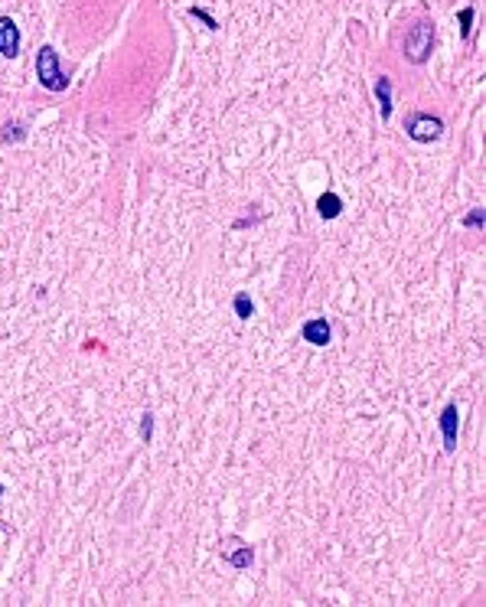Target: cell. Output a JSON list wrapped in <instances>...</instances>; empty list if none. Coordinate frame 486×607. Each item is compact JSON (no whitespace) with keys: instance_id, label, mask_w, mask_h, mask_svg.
Returning a JSON list of instances; mask_svg holds the SVG:
<instances>
[{"instance_id":"9c48e42d","label":"cell","mask_w":486,"mask_h":607,"mask_svg":"<svg viewBox=\"0 0 486 607\" xmlns=\"http://www.w3.org/2000/svg\"><path fill=\"white\" fill-rule=\"evenodd\" d=\"M317 209H320V216H324V219H336V216H340V209H343V202H340V196H333V193H324V196H320V202H317Z\"/></svg>"},{"instance_id":"5b68a950","label":"cell","mask_w":486,"mask_h":607,"mask_svg":"<svg viewBox=\"0 0 486 607\" xmlns=\"http://www.w3.org/2000/svg\"><path fill=\"white\" fill-rule=\"evenodd\" d=\"M222 558H228L235 568H249L255 552H251V545L238 542V539H222Z\"/></svg>"},{"instance_id":"8992f818","label":"cell","mask_w":486,"mask_h":607,"mask_svg":"<svg viewBox=\"0 0 486 607\" xmlns=\"http://www.w3.org/2000/svg\"><path fill=\"white\" fill-rule=\"evenodd\" d=\"M457 405H447L444 408V415H441V431H444V448L447 451H454L457 448Z\"/></svg>"},{"instance_id":"5bb4252c","label":"cell","mask_w":486,"mask_h":607,"mask_svg":"<svg viewBox=\"0 0 486 607\" xmlns=\"http://www.w3.org/2000/svg\"><path fill=\"white\" fill-rule=\"evenodd\" d=\"M3 131H7V134H3V140H20V138H23V128H20V124H7Z\"/></svg>"},{"instance_id":"3957f363","label":"cell","mask_w":486,"mask_h":607,"mask_svg":"<svg viewBox=\"0 0 486 607\" xmlns=\"http://www.w3.org/2000/svg\"><path fill=\"white\" fill-rule=\"evenodd\" d=\"M441 118H431V115H414L408 121V138L418 140V144H428V140H437L441 138Z\"/></svg>"},{"instance_id":"4fadbf2b","label":"cell","mask_w":486,"mask_h":607,"mask_svg":"<svg viewBox=\"0 0 486 607\" xmlns=\"http://www.w3.org/2000/svg\"><path fill=\"white\" fill-rule=\"evenodd\" d=\"M464 225H467V229H476V225H483V209H474V213L464 219Z\"/></svg>"},{"instance_id":"ba28073f","label":"cell","mask_w":486,"mask_h":607,"mask_svg":"<svg viewBox=\"0 0 486 607\" xmlns=\"http://www.w3.org/2000/svg\"><path fill=\"white\" fill-rule=\"evenodd\" d=\"M376 98H378V108H382V118L389 121L392 118V79L389 75H378L376 79Z\"/></svg>"},{"instance_id":"30bf717a","label":"cell","mask_w":486,"mask_h":607,"mask_svg":"<svg viewBox=\"0 0 486 607\" xmlns=\"http://www.w3.org/2000/svg\"><path fill=\"white\" fill-rule=\"evenodd\" d=\"M235 314H238L242 320H249L251 314H255V304H251L249 294H235Z\"/></svg>"},{"instance_id":"52a82bcc","label":"cell","mask_w":486,"mask_h":607,"mask_svg":"<svg viewBox=\"0 0 486 607\" xmlns=\"http://www.w3.org/2000/svg\"><path fill=\"white\" fill-rule=\"evenodd\" d=\"M303 340L314 343V346H326V343H330V323H326L324 317L303 323Z\"/></svg>"},{"instance_id":"7c38bea8","label":"cell","mask_w":486,"mask_h":607,"mask_svg":"<svg viewBox=\"0 0 486 607\" xmlns=\"http://www.w3.org/2000/svg\"><path fill=\"white\" fill-rule=\"evenodd\" d=\"M141 437H144V441H151V437H153V415H144V421H141Z\"/></svg>"},{"instance_id":"7a4b0ae2","label":"cell","mask_w":486,"mask_h":607,"mask_svg":"<svg viewBox=\"0 0 486 607\" xmlns=\"http://www.w3.org/2000/svg\"><path fill=\"white\" fill-rule=\"evenodd\" d=\"M36 75H40V82H43L49 92H62V88L69 86L65 72L59 69V53H56L53 46H43V49H40V56H36Z\"/></svg>"},{"instance_id":"6da1fadb","label":"cell","mask_w":486,"mask_h":607,"mask_svg":"<svg viewBox=\"0 0 486 607\" xmlns=\"http://www.w3.org/2000/svg\"><path fill=\"white\" fill-rule=\"evenodd\" d=\"M431 46H434V23L431 20H418L405 33V59L414 65L428 63L431 56Z\"/></svg>"},{"instance_id":"277c9868","label":"cell","mask_w":486,"mask_h":607,"mask_svg":"<svg viewBox=\"0 0 486 607\" xmlns=\"http://www.w3.org/2000/svg\"><path fill=\"white\" fill-rule=\"evenodd\" d=\"M17 49H20V30H17V23L10 17H0V56L13 59Z\"/></svg>"},{"instance_id":"8fae6325","label":"cell","mask_w":486,"mask_h":607,"mask_svg":"<svg viewBox=\"0 0 486 607\" xmlns=\"http://www.w3.org/2000/svg\"><path fill=\"white\" fill-rule=\"evenodd\" d=\"M470 23H474V7H464L460 10V33L464 36H470Z\"/></svg>"},{"instance_id":"9a60e30c","label":"cell","mask_w":486,"mask_h":607,"mask_svg":"<svg viewBox=\"0 0 486 607\" xmlns=\"http://www.w3.org/2000/svg\"><path fill=\"white\" fill-rule=\"evenodd\" d=\"M0 493H3V483H0Z\"/></svg>"}]
</instances>
